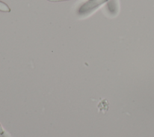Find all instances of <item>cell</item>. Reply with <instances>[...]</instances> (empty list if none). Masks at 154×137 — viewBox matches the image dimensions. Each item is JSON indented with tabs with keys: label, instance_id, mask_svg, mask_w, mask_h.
<instances>
[{
	"label": "cell",
	"instance_id": "6da1fadb",
	"mask_svg": "<svg viewBox=\"0 0 154 137\" xmlns=\"http://www.w3.org/2000/svg\"><path fill=\"white\" fill-rule=\"evenodd\" d=\"M108 1L109 0H88L78 8V13L79 15H87L90 14L98 7Z\"/></svg>",
	"mask_w": 154,
	"mask_h": 137
},
{
	"label": "cell",
	"instance_id": "7a4b0ae2",
	"mask_svg": "<svg viewBox=\"0 0 154 137\" xmlns=\"http://www.w3.org/2000/svg\"><path fill=\"white\" fill-rule=\"evenodd\" d=\"M107 7H108V10L111 13L115 14L116 13V5L114 0H111V1H109L107 4Z\"/></svg>",
	"mask_w": 154,
	"mask_h": 137
},
{
	"label": "cell",
	"instance_id": "3957f363",
	"mask_svg": "<svg viewBox=\"0 0 154 137\" xmlns=\"http://www.w3.org/2000/svg\"><path fill=\"white\" fill-rule=\"evenodd\" d=\"M0 11L3 12H10L11 10L5 3L0 1Z\"/></svg>",
	"mask_w": 154,
	"mask_h": 137
},
{
	"label": "cell",
	"instance_id": "277c9868",
	"mask_svg": "<svg viewBox=\"0 0 154 137\" xmlns=\"http://www.w3.org/2000/svg\"><path fill=\"white\" fill-rule=\"evenodd\" d=\"M50 2H60V1H68V0H48Z\"/></svg>",
	"mask_w": 154,
	"mask_h": 137
},
{
	"label": "cell",
	"instance_id": "5b68a950",
	"mask_svg": "<svg viewBox=\"0 0 154 137\" xmlns=\"http://www.w3.org/2000/svg\"><path fill=\"white\" fill-rule=\"evenodd\" d=\"M3 133H4V130H3L2 127H1V126L0 124V135H2Z\"/></svg>",
	"mask_w": 154,
	"mask_h": 137
}]
</instances>
